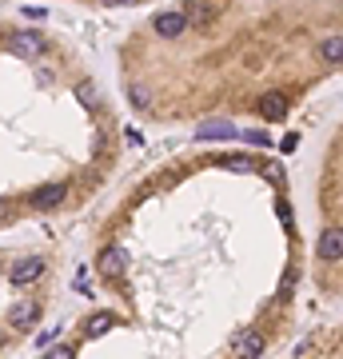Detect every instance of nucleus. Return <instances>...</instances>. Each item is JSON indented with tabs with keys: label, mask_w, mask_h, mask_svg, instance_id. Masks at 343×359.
<instances>
[{
	"label": "nucleus",
	"mask_w": 343,
	"mask_h": 359,
	"mask_svg": "<svg viewBox=\"0 0 343 359\" xmlns=\"http://www.w3.org/2000/svg\"><path fill=\"white\" fill-rule=\"evenodd\" d=\"M128 263H132L128 247H120V244H108V247H104V252H100L96 268H100V276L116 279V276H124V272H128Z\"/></svg>",
	"instance_id": "nucleus-1"
},
{
	"label": "nucleus",
	"mask_w": 343,
	"mask_h": 359,
	"mask_svg": "<svg viewBox=\"0 0 343 359\" xmlns=\"http://www.w3.org/2000/svg\"><path fill=\"white\" fill-rule=\"evenodd\" d=\"M40 304H36V299H20V304H12V308H8V327H12V331H28V327H36L40 324Z\"/></svg>",
	"instance_id": "nucleus-2"
},
{
	"label": "nucleus",
	"mask_w": 343,
	"mask_h": 359,
	"mask_svg": "<svg viewBox=\"0 0 343 359\" xmlns=\"http://www.w3.org/2000/svg\"><path fill=\"white\" fill-rule=\"evenodd\" d=\"M8 49L17 52V56H24V60H36V56H44L49 40L40 33H12L8 36Z\"/></svg>",
	"instance_id": "nucleus-3"
},
{
	"label": "nucleus",
	"mask_w": 343,
	"mask_h": 359,
	"mask_svg": "<svg viewBox=\"0 0 343 359\" xmlns=\"http://www.w3.org/2000/svg\"><path fill=\"white\" fill-rule=\"evenodd\" d=\"M288 108H292V100H288L283 88H272V92H263L260 96V116L263 120H272V124H279V120L288 116Z\"/></svg>",
	"instance_id": "nucleus-4"
},
{
	"label": "nucleus",
	"mask_w": 343,
	"mask_h": 359,
	"mask_svg": "<svg viewBox=\"0 0 343 359\" xmlns=\"http://www.w3.org/2000/svg\"><path fill=\"white\" fill-rule=\"evenodd\" d=\"M40 276H44V260H40V256H24V260H17L12 268H8V279H12L17 288H24V283H36Z\"/></svg>",
	"instance_id": "nucleus-5"
},
{
	"label": "nucleus",
	"mask_w": 343,
	"mask_h": 359,
	"mask_svg": "<svg viewBox=\"0 0 343 359\" xmlns=\"http://www.w3.org/2000/svg\"><path fill=\"white\" fill-rule=\"evenodd\" d=\"M60 204H68V184H44V188L33 192L36 212H52V208H60Z\"/></svg>",
	"instance_id": "nucleus-6"
},
{
	"label": "nucleus",
	"mask_w": 343,
	"mask_h": 359,
	"mask_svg": "<svg viewBox=\"0 0 343 359\" xmlns=\"http://www.w3.org/2000/svg\"><path fill=\"white\" fill-rule=\"evenodd\" d=\"M315 256L324 263L343 260V228H324L319 231V244H315Z\"/></svg>",
	"instance_id": "nucleus-7"
},
{
	"label": "nucleus",
	"mask_w": 343,
	"mask_h": 359,
	"mask_svg": "<svg viewBox=\"0 0 343 359\" xmlns=\"http://www.w3.org/2000/svg\"><path fill=\"white\" fill-rule=\"evenodd\" d=\"M152 28H156L164 40H176V36H184V28H188V12H156V17H152Z\"/></svg>",
	"instance_id": "nucleus-8"
},
{
	"label": "nucleus",
	"mask_w": 343,
	"mask_h": 359,
	"mask_svg": "<svg viewBox=\"0 0 343 359\" xmlns=\"http://www.w3.org/2000/svg\"><path fill=\"white\" fill-rule=\"evenodd\" d=\"M231 351H236V359H260L263 356V335L260 331H240L236 343H231Z\"/></svg>",
	"instance_id": "nucleus-9"
},
{
	"label": "nucleus",
	"mask_w": 343,
	"mask_h": 359,
	"mask_svg": "<svg viewBox=\"0 0 343 359\" xmlns=\"http://www.w3.org/2000/svg\"><path fill=\"white\" fill-rule=\"evenodd\" d=\"M240 132H236V124H228V120H212V124H200L196 128V140H236Z\"/></svg>",
	"instance_id": "nucleus-10"
},
{
	"label": "nucleus",
	"mask_w": 343,
	"mask_h": 359,
	"mask_svg": "<svg viewBox=\"0 0 343 359\" xmlns=\"http://www.w3.org/2000/svg\"><path fill=\"white\" fill-rule=\"evenodd\" d=\"M108 327H116V315H112V311H96V315H88V319H84V335H88V340H100Z\"/></svg>",
	"instance_id": "nucleus-11"
},
{
	"label": "nucleus",
	"mask_w": 343,
	"mask_h": 359,
	"mask_svg": "<svg viewBox=\"0 0 343 359\" xmlns=\"http://www.w3.org/2000/svg\"><path fill=\"white\" fill-rule=\"evenodd\" d=\"M319 60H324V64H335V68L343 64V36H324V40H319Z\"/></svg>",
	"instance_id": "nucleus-12"
},
{
	"label": "nucleus",
	"mask_w": 343,
	"mask_h": 359,
	"mask_svg": "<svg viewBox=\"0 0 343 359\" xmlns=\"http://www.w3.org/2000/svg\"><path fill=\"white\" fill-rule=\"evenodd\" d=\"M208 20H212V4H208V0H200V4H192V8H188V24L204 28Z\"/></svg>",
	"instance_id": "nucleus-13"
},
{
	"label": "nucleus",
	"mask_w": 343,
	"mask_h": 359,
	"mask_svg": "<svg viewBox=\"0 0 343 359\" xmlns=\"http://www.w3.org/2000/svg\"><path fill=\"white\" fill-rule=\"evenodd\" d=\"M76 100H80L84 108H96V104H100V96H96V84L80 80V84H76Z\"/></svg>",
	"instance_id": "nucleus-14"
},
{
	"label": "nucleus",
	"mask_w": 343,
	"mask_h": 359,
	"mask_svg": "<svg viewBox=\"0 0 343 359\" xmlns=\"http://www.w3.org/2000/svg\"><path fill=\"white\" fill-rule=\"evenodd\" d=\"M224 168H228V172H256V160H252V156H224Z\"/></svg>",
	"instance_id": "nucleus-15"
},
{
	"label": "nucleus",
	"mask_w": 343,
	"mask_h": 359,
	"mask_svg": "<svg viewBox=\"0 0 343 359\" xmlns=\"http://www.w3.org/2000/svg\"><path fill=\"white\" fill-rule=\"evenodd\" d=\"M128 100L136 104V108H148V100H152V96H148L144 84H132V88H128Z\"/></svg>",
	"instance_id": "nucleus-16"
},
{
	"label": "nucleus",
	"mask_w": 343,
	"mask_h": 359,
	"mask_svg": "<svg viewBox=\"0 0 343 359\" xmlns=\"http://www.w3.org/2000/svg\"><path fill=\"white\" fill-rule=\"evenodd\" d=\"M44 359H76V351H72L68 343H60V347H49V351H44Z\"/></svg>",
	"instance_id": "nucleus-17"
},
{
	"label": "nucleus",
	"mask_w": 343,
	"mask_h": 359,
	"mask_svg": "<svg viewBox=\"0 0 343 359\" xmlns=\"http://www.w3.org/2000/svg\"><path fill=\"white\" fill-rule=\"evenodd\" d=\"M20 12H24V17H28V20H44V17H49V12H44V8H40V4H24V8H20Z\"/></svg>",
	"instance_id": "nucleus-18"
},
{
	"label": "nucleus",
	"mask_w": 343,
	"mask_h": 359,
	"mask_svg": "<svg viewBox=\"0 0 343 359\" xmlns=\"http://www.w3.org/2000/svg\"><path fill=\"white\" fill-rule=\"evenodd\" d=\"M295 148H299V136H295V132H288V136L279 140V152H295Z\"/></svg>",
	"instance_id": "nucleus-19"
},
{
	"label": "nucleus",
	"mask_w": 343,
	"mask_h": 359,
	"mask_svg": "<svg viewBox=\"0 0 343 359\" xmlns=\"http://www.w3.org/2000/svg\"><path fill=\"white\" fill-rule=\"evenodd\" d=\"M244 140H252V144H260V148L272 144V140H267V132H244Z\"/></svg>",
	"instance_id": "nucleus-20"
},
{
	"label": "nucleus",
	"mask_w": 343,
	"mask_h": 359,
	"mask_svg": "<svg viewBox=\"0 0 343 359\" xmlns=\"http://www.w3.org/2000/svg\"><path fill=\"white\" fill-rule=\"evenodd\" d=\"M56 331H60V327H52V331H40V335H36V343H40V347H49V343L56 340Z\"/></svg>",
	"instance_id": "nucleus-21"
},
{
	"label": "nucleus",
	"mask_w": 343,
	"mask_h": 359,
	"mask_svg": "<svg viewBox=\"0 0 343 359\" xmlns=\"http://www.w3.org/2000/svg\"><path fill=\"white\" fill-rule=\"evenodd\" d=\"M104 8H120V4H136V0H100Z\"/></svg>",
	"instance_id": "nucleus-22"
},
{
	"label": "nucleus",
	"mask_w": 343,
	"mask_h": 359,
	"mask_svg": "<svg viewBox=\"0 0 343 359\" xmlns=\"http://www.w3.org/2000/svg\"><path fill=\"white\" fill-rule=\"evenodd\" d=\"M0 220H8V208H4V204H0Z\"/></svg>",
	"instance_id": "nucleus-23"
},
{
	"label": "nucleus",
	"mask_w": 343,
	"mask_h": 359,
	"mask_svg": "<svg viewBox=\"0 0 343 359\" xmlns=\"http://www.w3.org/2000/svg\"><path fill=\"white\" fill-rule=\"evenodd\" d=\"M0 343H4V331H0Z\"/></svg>",
	"instance_id": "nucleus-24"
}]
</instances>
